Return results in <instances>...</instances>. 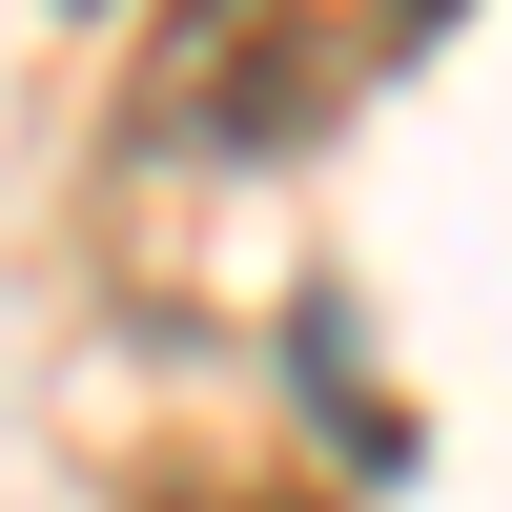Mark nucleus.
I'll list each match as a JSON object with an SVG mask.
<instances>
[{"instance_id": "1", "label": "nucleus", "mask_w": 512, "mask_h": 512, "mask_svg": "<svg viewBox=\"0 0 512 512\" xmlns=\"http://www.w3.org/2000/svg\"><path fill=\"white\" fill-rule=\"evenodd\" d=\"M328 103H349V0H164L123 123L164 164H287Z\"/></svg>"}, {"instance_id": "2", "label": "nucleus", "mask_w": 512, "mask_h": 512, "mask_svg": "<svg viewBox=\"0 0 512 512\" xmlns=\"http://www.w3.org/2000/svg\"><path fill=\"white\" fill-rule=\"evenodd\" d=\"M164 512H287V492H164Z\"/></svg>"}, {"instance_id": "3", "label": "nucleus", "mask_w": 512, "mask_h": 512, "mask_svg": "<svg viewBox=\"0 0 512 512\" xmlns=\"http://www.w3.org/2000/svg\"><path fill=\"white\" fill-rule=\"evenodd\" d=\"M431 21H451V0H390V41H431Z\"/></svg>"}]
</instances>
